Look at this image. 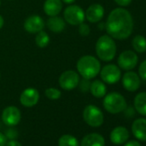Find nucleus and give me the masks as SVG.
<instances>
[{
    "label": "nucleus",
    "instance_id": "obj_1",
    "mask_svg": "<svg viewBox=\"0 0 146 146\" xmlns=\"http://www.w3.org/2000/svg\"><path fill=\"white\" fill-rule=\"evenodd\" d=\"M105 29L112 38L116 40L127 39L133 30V19L131 13L123 8L113 10L108 15Z\"/></svg>",
    "mask_w": 146,
    "mask_h": 146
},
{
    "label": "nucleus",
    "instance_id": "obj_2",
    "mask_svg": "<svg viewBox=\"0 0 146 146\" xmlns=\"http://www.w3.org/2000/svg\"><path fill=\"white\" fill-rule=\"evenodd\" d=\"M77 69L83 78L92 79L95 78L101 70L100 61L91 55H85L81 57L77 63Z\"/></svg>",
    "mask_w": 146,
    "mask_h": 146
},
{
    "label": "nucleus",
    "instance_id": "obj_3",
    "mask_svg": "<svg viewBox=\"0 0 146 146\" xmlns=\"http://www.w3.org/2000/svg\"><path fill=\"white\" fill-rule=\"evenodd\" d=\"M117 46L113 39L110 35L101 36L96 44V52L102 61H111L116 55Z\"/></svg>",
    "mask_w": 146,
    "mask_h": 146
},
{
    "label": "nucleus",
    "instance_id": "obj_4",
    "mask_svg": "<svg viewBox=\"0 0 146 146\" xmlns=\"http://www.w3.org/2000/svg\"><path fill=\"white\" fill-rule=\"evenodd\" d=\"M103 107L110 113H119L126 109V101L119 93L112 92L105 96Z\"/></svg>",
    "mask_w": 146,
    "mask_h": 146
},
{
    "label": "nucleus",
    "instance_id": "obj_5",
    "mask_svg": "<svg viewBox=\"0 0 146 146\" xmlns=\"http://www.w3.org/2000/svg\"><path fill=\"white\" fill-rule=\"evenodd\" d=\"M84 121L92 127H98L103 124L104 116L102 110L95 105H88L83 113Z\"/></svg>",
    "mask_w": 146,
    "mask_h": 146
},
{
    "label": "nucleus",
    "instance_id": "obj_6",
    "mask_svg": "<svg viewBox=\"0 0 146 146\" xmlns=\"http://www.w3.org/2000/svg\"><path fill=\"white\" fill-rule=\"evenodd\" d=\"M64 18L70 25H79L84 22L85 12L78 5H70L64 11Z\"/></svg>",
    "mask_w": 146,
    "mask_h": 146
},
{
    "label": "nucleus",
    "instance_id": "obj_7",
    "mask_svg": "<svg viewBox=\"0 0 146 146\" xmlns=\"http://www.w3.org/2000/svg\"><path fill=\"white\" fill-rule=\"evenodd\" d=\"M80 81L78 73L75 70H68L64 71L59 77V86L64 90H72L78 85Z\"/></svg>",
    "mask_w": 146,
    "mask_h": 146
},
{
    "label": "nucleus",
    "instance_id": "obj_8",
    "mask_svg": "<svg viewBox=\"0 0 146 146\" xmlns=\"http://www.w3.org/2000/svg\"><path fill=\"white\" fill-rule=\"evenodd\" d=\"M100 72L102 82L108 84H114L118 83L121 78L120 68L113 64L105 65L100 70Z\"/></svg>",
    "mask_w": 146,
    "mask_h": 146
},
{
    "label": "nucleus",
    "instance_id": "obj_9",
    "mask_svg": "<svg viewBox=\"0 0 146 146\" xmlns=\"http://www.w3.org/2000/svg\"><path fill=\"white\" fill-rule=\"evenodd\" d=\"M138 62L137 55L135 52L126 50L121 52L118 58V65L124 70H131L134 69Z\"/></svg>",
    "mask_w": 146,
    "mask_h": 146
},
{
    "label": "nucleus",
    "instance_id": "obj_10",
    "mask_svg": "<svg viewBox=\"0 0 146 146\" xmlns=\"http://www.w3.org/2000/svg\"><path fill=\"white\" fill-rule=\"evenodd\" d=\"M2 120L9 126L17 125L21 120V112L14 106L7 107L2 113Z\"/></svg>",
    "mask_w": 146,
    "mask_h": 146
},
{
    "label": "nucleus",
    "instance_id": "obj_11",
    "mask_svg": "<svg viewBox=\"0 0 146 146\" xmlns=\"http://www.w3.org/2000/svg\"><path fill=\"white\" fill-rule=\"evenodd\" d=\"M40 99V94L35 88H28L23 91L20 96V102L26 108L35 106Z\"/></svg>",
    "mask_w": 146,
    "mask_h": 146
},
{
    "label": "nucleus",
    "instance_id": "obj_12",
    "mask_svg": "<svg viewBox=\"0 0 146 146\" xmlns=\"http://www.w3.org/2000/svg\"><path fill=\"white\" fill-rule=\"evenodd\" d=\"M140 78L134 71L128 70L122 78L123 87L130 92H134L137 90L140 87Z\"/></svg>",
    "mask_w": 146,
    "mask_h": 146
},
{
    "label": "nucleus",
    "instance_id": "obj_13",
    "mask_svg": "<svg viewBox=\"0 0 146 146\" xmlns=\"http://www.w3.org/2000/svg\"><path fill=\"white\" fill-rule=\"evenodd\" d=\"M24 29L30 34H37L43 30L45 22L38 15H32L29 17L24 22Z\"/></svg>",
    "mask_w": 146,
    "mask_h": 146
},
{
    "label": "nucleus",
    "instance_id": "obj_14",
    "mask_svg": "<svg viewBox=\"0 0 146 146\" xmlns=\"http://www.w3.org/2000/svg\"><path fill=\"white\" fill-rule=\"evenodd\" d=\"M104 8L99 4L91 5L85 12V18L91 23H99L104 17Z\"/></svg>",
    "mask_w": 146,
    "mask_h": 146
},
{
    "label": "nucleus",
    "instance_id": "obj_15",
    "mask_svg": "<svg viewBox=\"0 0 146 146\" xmlns=\"http://www.w3.org/2000/svg\"><path fill=\"white\" fill-rule=\"evenodd\" d=\"M129 138V131L124 126L115 127L110 133V140L114 144H122Z\"/></svg>",
    "mask_w": 146,
    "mask_h": 146
},
{
    "label": "nucleus",
    "instance_id": "obj_16",
    "mask_svg": "<svg viewBox=\"0 0 146 146\" xmlns=\"http://www.w3.org/2000/svg\"><path fill=\"white\" fill-rule=\"evenodd\" d=\"M133 135L141 141H146V119H137L131 125Z\"/></svg>",
    "mask_w": 146,
    "mask_h": 146
},
{
    "label": "nucleus",
    "instance_id": "obj_17",
    "mask_svg": "<svg viewBox=\"0 0 146 146\" xmlns=\"http://www.w3.org/2000/svg\"><path fill=\"white\" fill-rule=\"evenodd\" d=\"M62 6V0H46L43 9L47 16L55 17L61 12Z\"/></svg>",
    "mask_w": 146,
    "mask_h": 146
},
{
    "label": "nucleus",
    "instance_id": "obj_18",
    "mask_svg": "<svg viewBox=\"0 0 146 146\" xmlns=\"http://www.w3.org/2000/svg\"><path fill=\"white\" fill-rule=\"evenodd\" d=\"M80 146H105V139L99 133H90L82 139Z\"/></svg>",
    "mask_w": 146,
    "mask_h": 146
},
{
    "label": "nucleus",
    "instance_id": "obj_19",
    "mask_svg": "<svg viewBox=\"0 0 146 146\" xmlns=\"http://www.w3.org/2000/svg\"><path fill=\"white\" fill-rule=\"evenodd\" d=\"M46 26L52 32L60 33L65 28V21L58 16L50 17V18L46 21Z\"/></svg>",
    "mask_w": 146,
    "mask_h": 146
},
{
    "label": "nucleus",
    "instance_id": "obj_20",
    "mask_svg": "<svg viewBox=\"0 0 146 146\" xmlns=\"http://www.w3.org/2000/svg\"><path fill=\"white\" fill-rule=\"evenodd\" d=\"M90 90L95 97L102 98L106 96L107 87H106L104 82H102L101 80H95L93 83H91Z\"/></svg>",
    "mask_w": 146,
    "mask_h": 146
},
{
    "label": "nucleus",
    "instance_id": "obj_21",
    "mask_svg": "<svg viewBox=\"0 0 146 146\" xmlns=\"http://www.w3.org/2000/svg\"><path fill=\"white\" fill-rule=\"evenodd\" d=\"M134 108L138 113L146 116V92H141L135 96Z\"/></svg>",
    "mask_w": 146,
    "mask_h": 146
},
{
    "label": "nucleus",
    "instance_id": "obj_22",
    "mask_svg": "<svg viewBox=\"0 0 146 146\" xmlns=\"http://www.w3.org/2000/svg\"><path fill=\"white\" fill-rule=\"evenodd\" d=\"M132 47L133 49L139 52V53H143L144 52H146V39L140 35H136L133 40H132Z\"/></svg>",
    "mask_w": 146,
    "mask_h": 146
},
{
    "label": "nucleus",
    "instance_id": "obj_23",
    "mask_svg": "<svg viewBox=\"0 0 146 146\" xmlns=\"http://www.w3.org/2000/svg\"><path fill=\"white\" fill-rule=\"evenodd\" d=\"M58 146H79V143L74 136L65 134L59 137Z\"/></svg>",
    "mask_w": 146,
    "mask_h": 146
},
{
    "label": "nucleus",
    "instance_id": "obj_24",
    "mask_svg": "<svg viewBox=\"0 0 146 146\" xmlns=\"http://www.w3.org/2000/svg\"><path fill=\"white\" fill-rule=\"evenodd\" d=\"M49 42H50V37L46 32L41 30L40 32L37 33V35L35 36V43L40 48L46 47L49 44Z\"/></svg>",
    "mask_w": 146,
    "mask_h": 146
},
{
    "label": "nucleus",
    "instance_id": "obj_25",
    "mask_svg": "<svg viewBox=\"0 0 146 146\" xmlns=\"http://www.w3.org/2000/svg\"><path fill=\"white\" fill-rule=\"evenodd\" d=\"M45 95L50 100H58L61 97V91L56 88H48L46 90Z\"/></svg>",
    "mask_w": 146,
    "mask_h": 146
},
{
    "label": "nucleus",
    "instance_id": "obj_26",
    "mask_svg": "<svg viewBox=\"0 0 146 146\" xmlns=\"http://www.w3.org/2000/svg\"><path fill=\"white\" fill-rule=\"evenodd\" d=\"M79 88L82 92H88L90 89V84L91 83L90 82V79L83 78L81 81H79Z\"/></svg>",
    "mask_w": 146,
    "mask_h": 146
},
{
    "label": "nucleus",
    "instance_id": "obj_27",
    "mask_svg": "<svg viewBox=\"0 0 146 146\" xmlns=\"http://www.w3.org/2000/svg\"><path fill=\"white\" fill-rule=\"evenodd\" d=\"M78 32L82 36H88L90 33V26L84 23H82L81 24H79V29H78Z\"/></svg>",
    "mask_w": 146,
    "mask_h": 146
},
{
    "label": "nucleus",
    "instance_id": "obj_28",
    "mask_svg": "<svg viewBox=\"0 0 146 146\" xmlns=\"http://www.w3.org/2000/svg\"><path fill=\"white\" fill-rule=\"evenodd\" d=\"M138 74L140 78L146 81V59L140 64L138 68Z\"/></svg>",
    "mask_w": 146,
    "mask_h": 146
},
{
    "label": "nucleus",
    "instance_id": "obj_29",
    "mask_svg": "<svg viewBox=\"0 0 146 146\" xmlns=\"http://www.w3.org/2000/svg\"><path fill=\"white\" fill-rule=\"evenodd\" d=\"M115 3L119 5V6H122V7H125V6H128L132 0H114Z\"/></svg>",
    "mask_w": 146,
    "mask_h": 146
},
{
    "label": "nucleus",
    "instance_id": "obj_30",
    "mask_svg": "<svg viewBox=\"0 0 146 146\" xmlns=\"http://www.w3.org/2000/svg\"><path fill=\"white\" fill-rule=\"evenodd\" d=\"M6 143H7L6 137L2 132H0V146H5Z\"/></svg>",
    "mask_w": 146,
    "mask_h": 146
},
{
    "label": "nucleus",
    "instance_id": "obj_31",
    "mask_svg": "<svg viewBox=\"0 0 146 146\" xmlns=\"http://www.w3.org/2000/svg\"><path fill=\"white\" fill-rule=\"evenodd\" d=\"M5 146H22V144H21L18 141L12 139V140H11V141L7 142Z\"/></svg>",
    "mask_w": 146,
    "mask_h": 146
},
{
    "label": "nucleus",
    "instance_id": "obj_32",
    "mask_svg": "<svg viewBox=\"0 0 146 146\" xmlns=\"http://www.w3.org/2000/svg\"><path fill=\"white\" fill-rule=\"evenodd\" d=\"M124 146H141V144L137 142V141H135V140H131V141H129L127 142Z\"/></svg>",
    "mask_w": 146,
    "mask_h": 146
},
{
    "label": "nucleus",
    "instance_id": "obj_33",
    "mask_svg": "<svg viewBox=\"0 0 146 146\" xmlns=\"http://www.w3.org/2000/svg\"><path fill=\"white\" fill-rule=\"evenodd\" d=\"M4 23H5V21H4V18L3 17L0 15V29H1L4 26Z\"/></svg>",
    "mask_w": 146,
    "mask_h": 146
},
{
    "label": "nucleus",
    "instance_id": "obj_34",
    "mask_svg": "<svg viewBox=\"0 0 146 146\" xmlns=\"http://www.w3.org/2000/svg\"><path fill=\"white\" fill-rule=\"evenodd\" d=\"M62 1L64 3V4H67V5H70V4H73L76 0H62Z\"/></svg>",
    "mask_w": 146,
    "mask_h": 146
},
{
    "label": "nucleus",
    "instance_id": "obj_35",
    "mask_svg": "<svg viewBox=\"0 0 146 146\" xmlns=\"http://www.w3.org/2000/svg\"><path fill=\"white\" fill-rule=\"evenodd\" d=\"M98 26H99V28H100L101 30H102L103 29H105V23H100Z\"/></svg>",
    "mask_w": 146,
    "mask_h": 146
},
{
    "label": "nucleus",
    "instance_id": "obj_36",
    "mask_svg": "<svg viewBox=\"0 0 146 146\" xmlns=\"http://www.w3.org/2000/svg\"><path fill=\"white\" fill-rule=\"evenodd\" d=\"M0 5H1V0H0Z\"/></svg>",
    "mask_w": 146,
    "mask_h": 146
},
{
    "label": "nucleus",
    "instance_id": "obj_37",
    "mask_svg": "<svg viewBox=\"0 0 146 146\" xmlns=\"http://www.w3.org/2000/svg\"><path fill=\"white\" fill-rule=\"evenodd\" d=\"M0 78H1V75H0Z\"/></svg>",
    "mask_w": 146,
    "mask_h": 146
}]
</instances>
